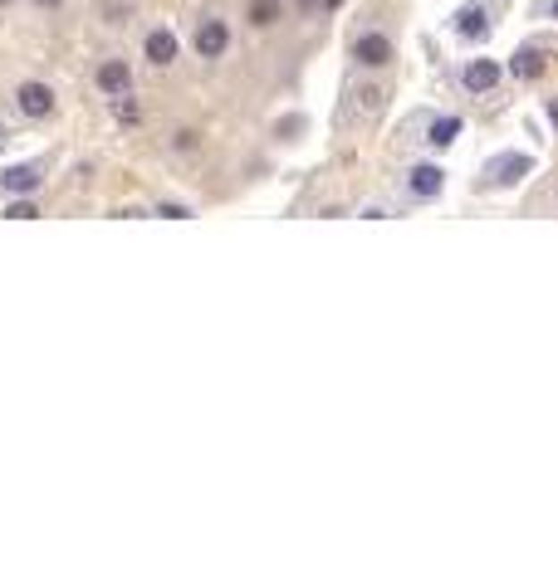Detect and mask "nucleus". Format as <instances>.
I'll use <instances>...</instances> for the list:
<instances>
[{
  "mask_svg": "<svg viewBox=\"0 0 558 586\" xmlns=\"http://www.w3.org/2000/svg\"><path fill=\"white\" fill-rule=\"evenodd\" d=\"M45 186V166L39 162H20V166H5L0 172V191H10V196H30V191H39Z\"/></svg>",
  "mask_w": 558,
  "mask_h": 586,
  "instance_id": "obj_1",
  "label": "nucleus"
},
{
  "mask_svg": "<svg viewBox=\"0 0 558 586\" xmlns=\"http://www.w3.org/2000/svg\"><path fill=\"white\" fill-rule=\"evenodd\" d=\"M520 176H529V156H520V152H504V156H495V162L485 166L480 186H514Z\"/></svg>",
  "mask_w": 558,
  "mask_h": 586,
  "instance_id": "obj_2",
  "label": "nucleus"
},
{
  "mask_svg": "<svg viewBox=\"0 0 558 586\" xmlns=\"http://www.w3.org/2000/svg\"><path fill=\"white\" fill-rule=\"evenodd\" d=\"M15 108L25 113V118H49V113H55V88H49V83H20Z\"/></svg>",
  "mask_w": 558,
  "mask_h": 586,
  "instance_id": "obj_3",
  "label": "nucleus"
},
{
  "mask_svg": "<svg viewBox=\"0 0 558 586\" xmlns=\"http://www.w3.org/2000/svg\"><path fill=\"white\" fill-rule=\"evenodd\" d=\"M225 49H231V29H225V20H201V25H196V54L201 59H221Z\"/></svg>",
  "mask_w": 558,
  "mask_h": 586,
  "instance_id": "obj_4",
  "label": "nucleus"
},
{
  "mask_svg": "<svg viewBox=\"0 0 558 586\" xmlns=\"http://www.w3.org/2000/svg\"><path fill=\"white\" fill-rule=\"evenodd\" d=\"M93 83H98V93H108V98H118V93L132 88V69L123 64V59H108L98 73H93Z\"/></svg>",
  "mask_w": 558,
  "mask_h": 586,
  "instance_id": "obj_5",
  "label": "nucleus"
},
{
  "mask_svg": "<svg viewBox=\"0 0 558 586\" xmlns=\"http://www.w3.org/2000/svg\"><path fill=\"white\" fill-rule=\"evenodd\" d=\"M353 59H358L363 69H382V64L392 59V45H387V35H363V39L353 45Z\"/></svg>",
  "mask_w": 558,
  "mask_h": 586,
  "instance_id": "obj_6",
  "label": "nucleus"
},
{
  "mask_svg": "<svg viewBox=\"0 0 558 586\" xmlns=\"http://www.w3.org/2000/svg\"><path fill=\"white\" fill-rule=\"evenodd\" d=\"M142 54H148V64L167 69L172 59H177V35H172V29H152L148 45H142Z\"/></svg>",
  "mask_w": 558,
  "mask_h": 586,
  "instance_id": "obj_7",
  "label": "nucleus"
},
{
  "mask_svg": "<svg viewBox=\"0 0 558 586\" xmlns=\"http://www.w3.org/2000/svg\"><path fill=\"white\" fill-rule=\"evenodd\" d=\"M500 83V64L495 59H475L470 69H465V88L470 93H485V88H495Z\"/></svg>",
  "mask_w": 558,
  "mask_h": 586,
  "instance_id": "obj_8",
  "label": "nucleus"
},
{
  "mask_svg": "<svg viewBox=\"0 0 558 586\" xmlns=\"http://www.w3.org/2000/svg\"><path fill=\"white\" fill-rule=\"evenodd\" d=\"M407 186H411V196H421V201H431V196H441V166H417Z\"/></svg>",
  "mask_w": 558,
  "mask_h": 586,
  "instance_id": "obj_9",
  "label": "nucleus"
},
{
  "mask_svg": "<svg viewBox=\"0 0 558 586\" xmlns=\"http://www.w3.org/2000/svg\"><path fill=\"white\" fill-rule=\"evenodd\" d=\"M456 35H461V39H485V35H490L480 5H470V10H461V15H456Z\"/></svg>",
  "mask_w": 558,
  "mask_h": 586,
  "instance_id": "obj_10",
  "label": "nucleus"
},
{
  "mask_svg": "<svg viewBox=\"0 0 558 586\" xmlns=\"http://www.w3.org/2000/svg\"><path fill=\"white\" fill-rule=\"evenodd\" d=\"M382 103H387V88H382V83H363V88H358V113H363V118H377Z\"/></svg>",
  "mask_w": 558,
  "mask_h": 586,
  "instance_id": "obj_11",
  "label": "nucleus"
},
{
  "mask_svg": "<svg viewBox=\"0 0 558 586\" xmlns=\"http://www.w3.org/2000/svg\"><path fill=\"white\" fill-rule=\"evenodd\" d=\"M539 69H544V59H539V49H529V45H524L520 54H514V64H510L514 79H539Z\"/></svg>",
  "mask_w": 558,
  "mask_h": 586,
  "instance_id": "obj_12",
  "label": "nucleus"
},
{
  "mask_svg": "<svg viewBox=\"0 0 558 586\" xmlns=\"http://www.w3.org/2000/svg\"><path fill=\"white\" fill-rule=\"evenodd\" d=\"M113 118H118L123 128H132V122L142 118V108H138V98H132V88H128V93H118V98H113Z\"/></svg>",
  "mask_w": 558,
  "mask_h": 586,
  "instance_id": "obj_13",
  "label": "nucleus"
},
{
  "mask_svg": "<svg viewBox=\"0 0 558 586\" xmlns=\"http://www.w3.org/2000/svg\"><path fill=\"white\" fill-rule=\"evenodd\" d=\"M461 138V118H436L431 122V146H451Z\"/></svg>",
  "mask_w": 558,
  "mask_h": 586,
  "instance_id": "obj_14",
  "label": "nucleus"
},
{
  "mask_svg": "<svg viewBox=\"0 0 558 586\" xmlns=\"http://www.w3.org/2000/svg\"><path fill=\"white\" fill-rule=\"evenodd\" d=\"M275 20H279V0H250V25L255 29L275 25Z\"/></svg>",
  "mask_w": 558,
  "mask_h": 586,
  "instance_id": "obj_15",
  "label": "nucleus"
},
{
  "mask_svg": "<svg viewBox=\"0 0 558 586\" xmlns=\"http://www.w3.org/2000/svg\"><path fill=\"white\" fill-rule=\"evenodd\" d=\"M5 215H10V220H35L39 211H35V201H10Z\"/></svg>",
  "mask_w": 558,
  "mask_h": 586,
  "instance_id": "obj_16",
  "label": "nucleus"
},
{
  "mask_svg": "<svg viewBox=\"0 0 558 586\" xmlns=\"http://www.w3.org/2000/svg\"><path fill=\"white\" fill-rule=\"evenodd\" d=\"M103 15H108V25H123V20H128V5H123V0H108Z\"/></svg>",
  "mask_w": 558,
  "mask_h": 586,
  "instance_id": "obj_17",
  "label": "nucleus"
},
{
  "mask_svg": "<svg viewBox=\"0 0 558 586\" xmlns=\"http://www.w3.org/2000/svg\"><path fill=\"white\" fill-rule=\"evenodd\" d=\"M157 215H162V220H191V211H186V205H172V201L157 205Z\"/></svg>",
  "mask_w": 558,
  "mask_h": 586,
  "instance_id": "obj_18",
  "label": "nucleus"
},
{
  "mask_svg": "<svg viewBox=\"0 0 558 586\" xmlns=\"http://www.w3.org/2000/svg\"><path fill=\"white\" fill-rule=\"evenodd\" d=\"M172 146H177V152H196V132H191V128L177 132V142H172Z\"/></svg>",
  "mask_w": 558,
  "mask_h": 586,
  "instance_id": "obj_19",
  "label": "nucleus"
},
{
  "mask_svg": "<svg viewBox=\"0 0 558 586\" xmlns=\"http://www.w3.org/2000/svg\"><path fill=\"white\" fill-rule=\"evenodd\" d=\"M39 10H55V5H64V0H35Z\"/></svg>",
  "mask_w": 558,
  "mask_h": 586,
  "instance_id": "obj_20",
  "label": "nucleus"
},
{
  "mask_svg": "<svg viewBox=\"0 0 558 586\" xmlns=\"http://www.w3.org/2000/svg\"><path fill=\"white\" fill-rule=\"evenodd\" d=\"M549 118H554V122H558V103H549Z\"/></svg>",
  "mask_w": 558,
  "mask_h": 586,
  "instance_id": "obj_21",
  "label": "nucleus"
},
{
  "mask_svg": "<svg viewBox=\"0 0 558 586\" xmlns=\"http://www.w3.org/2000/svg\"><path fill=\"white\" fill-rule=\"evenodd\" d=\"M0 146H5V128H0Z\"/></svg>",
  "mask_w": 558,
  "mask_h": 586,
  "instance_id": "obj_22",
  "label": "nucleus"
},
{
  "mask_svg": "<svg viewBox=\"0 0 558 586\" xmlns=\"http://www.w3.org/2000/svg\"><path fill=\"white\" fill-rule=\"evenodd\" d=\"M554 20H558V0H554Z\"/></svg>",
  "mask_w": 558,
  "mask_h": 586,
  "instance_id": "obj_23",
  "label": "nucleus"
},
{
  "mask_svg": "<svg viewBox=\"0 0 558 586\" xmlns=\"http://www.w3.org/2000/svg\"><path fill=\"white\" fill-rule=\"evenodd\" d=\"M0 5H10V0H0Z\"/></svg>",
  "mask_w": 558,
  "mask_h": 586,
  "instance_id": "obj_24",
  "label": "nucleus"
}]
</instances>
